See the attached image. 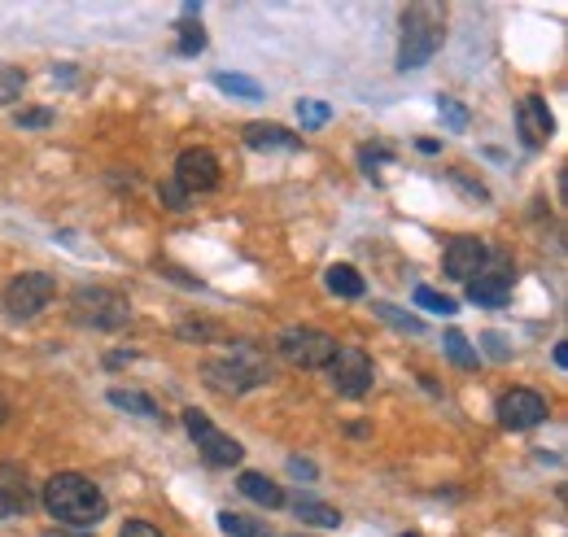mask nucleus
I'll return each instance as SVG.
<instances>
[{
  "label": "nucleus",
  "mask_w": 568,
  "mask_h": 537,
  "mask_svg": "<svg viewBox=\"0 0 568 537\" xmlns=\"http://www.w3.org/2000/svg\"><path fill=\"white\" fill-rule=\"evenodd\" d=\"M44 507L57 525H71V529H97L106 520V494L84 476V472H57L49 485H44Z\"/></svg>",
  "instance_id": "obj_1"
},
{
  "label": "nucleus",
  "mask_w": 568,
  "mask_h": 537,
  "mask_svg": "<svg viewBox=\"0 0 568 537\" xmlns=\"http://www.w3.org/2000/svg\"><path fill=\"white\" fill-rule=\"evenodd\" d=\"M447 18L438 4H411L403 13V40H398V71H420L442 49Z\"/></svg>",
  "instance_id": "obj_2"
},
{
  "label": "nucleus",
  "mask_w": 568,
  "mask_h": 537,
  "mask_svg": "<svg viewBox=\"0 0 568 537\" xmlns=\"http://www.w3.org/2000/svg\"><path fill=\"white\" fill-rule=\"evenodd\" d=\"M206 380L215 389H224V394H249V389L271 380V367H267V358L254 345H232L227 358H211L206 363Z\"/></svg>",
  "instance_id": "obj_3"
},
{
  "label": "nucleus",
  "mask_w": 568,
  "mask_h": 537,
  "mask_svg": "<svg viewBox=\"0 0 568 537\" xmlns=\"http://www.w3.org/2000/svg\"><path fill=\"white\" fill-rule=\"evenodd\" d=\"M276 354L289 363V367H302V372H320L329 367V358L337 354V336L320 332V327H285L276 336Z\"/></svg>",
  "instance_id": "obj_4"
},
{
  "label": "nucleus",
  "mask_w": 568,
  "mask_h": 537,
  "mask_svg": "<svg viewBox=\"0 0 568 537\" xmlns=\"http://www.w3.org/2000/svg\"><path fill=\"white\" fill-rule=\"evenodd\" d=\"M57 298V280L44 271H22L13 276V284L4 289V311L13 320H35L40 311H49V302Z\"/></svg>",
  "instance_id": "obj_5"
},
{
  "label": "nucleus",
  "mask_w": 568,
  "mask_h": 537,
  "mask_svg": "<svg viewBox=\"0 0 568 537\" xmlns=\"http://www.w3.org/2000/svg\"><path fill=\"white\" fill-rule=\"evenodd\" d=\"M329 380L345 398H363L376 385V367L358 345H337V354L329 358Z\"/></svg>",
  "instance_id": "obj_6"
},
{
  "label": "nucleus",
  "mask_w": 568,
  "mask_h": 537,
  "mask_svg": "<svg viewBox=\"0 0 568 537\" xmlns=\"http://www.w3.org/2000/svg\"><path fill=\"white\" fill-rule=\"evenodd\" d=\"M75 311H79V320L84 323L106 327V332H118V327L131 323L127 298L114 293V289H79V293H75Z\"/></svg>",
  "instance_id": "obj_7"
},
{
  "label": "nucleus",
  "mask_w": 568,
  "mask_h": 537,
  "mask_svg": "<svg viewBox=\"0 0 568 537\" xmlns=\"http://www.w3.org/2000/svg\"><path fill=\"white\" fill-rule=\"evenodd\" d=\"M184 429H189V437L197 441V450H202V459H206L211 468H232V463H240V454H245L240 441L215 429L202 411H184Z\"/></svg>",
  "instance_id": "obj_8"
},
{
  "label": "nucleus",
  "mask_w": 568,
  "mask_h": 537,
  "mask_svg": "<svg viewBox=\"0 0 568 537\" xmlns=\"http://www.w3.org/2000/svg\"><path fill=\"white\" fill-rule=\"evenodd\" d=\"M512 284H516L512 262H507L503 254H490L485 267L468 280V298H472L476 307H503V302L512 298Z\"/></svg>",
  "instance_id": "obj_9"
},
{
  "label": "nucleus",
  "mask_w": 568,
  "mask_h": 537,
  "mask_svg": "<svg viewBox=\"0 0 568 537\" xmlns=\"http://www.w3.org/2000/svg\"><path fill=\"white\" fill-rule=\"evenodd\" d=\"M547 398L538 389H512L499 398V425L512 432H525V429H538L547 420Z\"/></svg>",
  "instance_id": "obj_10"
},
{
  "label": "nucleus",
  "mask_w": 568,
  "mask_h": 537,
  "mask_svg": "<svg viewBox=\"0 0 568 537\" xmlns=\"http://www.w3.org/2000/svg\"><path fill=\"white\" fill-rule=\"evenodd\" d=\"M175 184L193 197V193H211L219 189V158L211 149H184L175 158Z\"/></svg>",
  "instance_id": "obj_11"
},
{
  "label": "nucleus",
  "mask_w": 568,
  "mask_h": 537,
  "mask_svg": "<svg viewBox=\"0 0 568 537\" xmlns=\"http://www.w3.org/2000/svg\"><path fill=\"white\" fill-rule=\"evenodd\" d=\"M485 258H490L485 240H476V236H454L451 245H447V254H442V267H447V276H451V280L468 284V280L485 267Z\"/></svg>",
  "instance_id": "obj_12"
},
{
  "label": "nucleus",
  "mask_w": 568,
  "mask_h": 537,
  "mask_svg": "<svg viewBox=\"0 0 568 537\" xmlns=\"http://www.w3.org/2000/svg\"><path fill=\"white\" fill-rule=\"evenodd\" d=\"M516 127H521V140L529 144V149H543L551 136H556V118H551V109L543 97H525L521 106H516Z\"/></svg>",
  "instance_id": "obj_13"
},
{
  "label": "nucleus",
  "mask_w": 568,
  "mask_h": 537,
  "mask_svg": "<svg viewBox=\"0 0 568 537\" xmlns=\"http://www.w3.org/2000/svg\"><path fill=\"white\" fill-rule=\"evenodd\" d=\"M31 503H35V494H31L26 472L18 463H0V516H18Z\"/></svg>",
  "instance_id": "obj_14"
},
{
  "label": "nucleus",
  "mask_w": 568,
  "mask_h": 537,
  "mask_svg": "<svg viewBox=\"0 0 568 537\" xmlns=\"http://www.w3.org/2000/svg\"><path fill=\"white\" fill-rule=\"evenodd\" d=\"M245 144L249 149H298L302 140L289 127H280V122H249L245 127Z\"/></svg>",
  "instance_id": "obj_15"
},
{
  "label": "nucleus",
  "mask_w": 568,
  "mask_h": 537,
  "mask_svg": "<svg viewBox=\"0 0 568 537\" xmlns=\"http://www.w3.org/2000/svg\"><path fill=\"white\" fill-rule=\"evenodd\" d=\"M236 490L249 498V503H262V507H280L285 503V490L276 481H267L262 472H240L236 476Z\"/></svg>",
  "instance_id": "obj_16"
},
{
  "label": "nucleus",
  "mask_w": 568,
  "mask_h": 537,
  "mask_svg": "<svg viewBox=\"0 0 568 537\" xmlns=\"http://www.w3.org/2000/svg\"><path fill=\"white\" fill-rule=\"evenodd\" d=\"M324 284H329L337 298H345V302H354V298H363V293H367L363 276H358L354 267H345V262H337V267H329V271H324Z\"/></svg>",
  "instance_id": "obj_17"
},
{
  "label": "nucleus",
  "mask_w": 568,
  "mask_h": 537,
  "mask_svg": "<svg viewBox=\"0 0 568 537\" xmlns=\"http://www.w3.org/2000/svg\"><path fill=\"white\" fill-rule=\"evenodd\" d=\"M110 407L131 411V416H144V420H158V416H162L158 402H153L149 394H140V389H110Z\"/></svg>",
  "instance_id": "obj_18"
},
{
  "label": "nucleus",
  "mask_w": 568,
  "mask_h": 537,
  "mask_svg": "<svg viewBox=\"0 0 568 537\" xmlns=\"http://www.w3.org/2000/svg\"><path fill=\"white\" fill-rule=\"evenodd\" d=\"M293 516H298V520H307V525H315V529H337L341 525V512L324 507V503H315V498H298V503H293Z\"/></svg>",
  "instance_id": "obj_19"
},
{
  "label": "nucleus",
  "mask_w": 568,
  "mask_h": 537,
  "mask_svg": "<svg viewBox=\"0 0 568 537\" xmlns=\"http://www.w3.org/2000/svg\"><path fill=\"white\" fill-rule=\"evenodd\" d=\"M219 529L227 537H271L267 520H254V516H240V512H224L219 516Z\"/></svg>",
  "instance_id": "obj_20"
},
{
  "label": "nucleus",
  "mask_w": 568,
  "mask_h": 537,
  "mask_svg": "<svg viewBox=\"0 0 568 537\" xmlns=\"http://www.w3.org/2000/svg\"><path fill=\"white\" fill-rule=\"evenodd\" d=\"M215 88H219V93H232V97H245V101H258V97H262V84H254V79H245V75H227V71L215 75Z\"/></svg>",
  "instance_id": "obj_21"
},
{
  "label": "nucleus",
  "mask_w": 568,
  "mask_h": 537,
  "mask_svg": "<svg viewBox=\"0 0 568 537\" xmlns=\"http://www.w3.org/2000/svg\"><path fill=\"white\" fill-rule=\"evenodd\" d=\"M447 358H451L454 367H463V372H472L481 354H476V350L468 345V336H463V332H447Z\"/></svg>",
  "instance_id": "obj_22"
},
{
  "label": "nucleus",
  "mask_w": 568,
  "mask_h": 537,
  "mask_svg": "<svg viewBox=\"0 0 568 537\" xmlns=\"http://www.w3.org/2000/svg\"><path fill=\"white\" fill-rule=\"evenodd\" d=\"M26 88V75L18 66H0V106H13Z\"/></svg>",
  "instance_id": "obj_23"
},
{
  "label": "nucleus",
  "mask_w": 568,
  "mask_h": 537,
  "mask_svg": "<svg viewBox=\"0 0 568 537\" xmlns=\"http://www.w3.org/2000/svg\"><path fill=\"white\" fill-rule=\"evenodd\" d=\"M416 307H425V311H433V315H454L451 298H442V293H438V289H429V284H420V289H416Z\"/></svg>",
  "instance_id": "obj_24"
},
{
  "label": "nucleus",
  "mask_w": 568,
  "mask_h": 537,
  "mask_svg": "<svg viewBox=\"0 0 568 537\" xmlns=\"http://www.w3.org/2000/svg\"><path fill=\"white\" fill-rule=\"evenodd\" d=\"M184 57H197L202 49H206V35H202V26H193V22H180V44H175Z\"/></svg>",
  "instance_id": "obj_25"
},
{
  "label": "nucleus",
  "mask_w": 568,
  "mask_h": 537,
  "mask_svg": "<svg viewBox=\"0 0 568 537\" xmlns=\"http://www.w3.org/2000/svg\"><path fill=\"white\" fill-rule=\"evenodd\" d=\"M158 197H162V206H167V211H175V215H184V211L193 206V197H189V193H184L175 180H167V184L158 189Z\"/></svg>",
  "instance_id": "obj_26"
},
{
  "label": "nucleus",
  "mask_w": 568,
  "mask_h": 537,
  "mask_svg": "<svg viewBox=\"0 0 568 537\" xmlns=\"http://www.w3.org/2000/svg\"><path fill=\"white\" fill-rule=\"evenodd\" d=\"M298 118H302V127H324L333 118V109L324 101H298Z\"/></svg>",
  "instance_id": "obj_27"
},
{
  "label": "nucleus",
  "mask_w": 568,
  "mask_h": 537,
  "mask_svg": "<svg viewBox=\"0 0 568 537\" xmlns=\"http://www.w3.org/2000/svg\"><path fill=\"white\" fill-rule=\"evenodd\" d=\"M438 114L447 118V127H451V131H463V127H468V109L459 106V101H451V97H442V101H438Z\"/></svg>",
  "instance_id": "obj_28"
},
{
  "label": "nucleus",
  "mask_w": 568,
  "mask_h": 537,
  "mask_svg": "<svg viewBox=\"0 0 568 537\" xmlns=\"http://www.w3.org/2000/svg\"><path fill=\"white\" fill-rule=\"evenodd\" d=\"M376 315L389 320L394 327H403V332H425V323L416 320V315H403V311H394V307H376Z\"/></svg>",
  "instance_id": "obj_29"
},
{
  "label": "nucleus",
  "mask_w": 568,
  "mask_h": 537,
  "mask_svg": "<svg viewBox=\"0 0 568 537\" xmlns=\"http://www.w3.org/2000/svg\"><path fill=\"white\" fill-rule=\"evenodd\" d=\"M485 350H490V358H512V350H507V336H499V332H485Z\"/></svg>",
  "instance_id": "obj_30"
},
{
  "label": "nucleus",
  "mask_w": 568,
  "mask_h": 537,
  "mask_svg": "<svg viewBox=\"0 0 568 537\" xmlns=\"http://www.w3.org/2000/svg\"><path fill=\"white\" fill-rule=\"evenodd\" d=\"M118 537H162V529H153L149 520H127V525H122V534H118Z\"/></svg>",
  "instance_id": "obj_31"
},
{
  "label": "nucleus",
  "mask_w": 568,
  "mask_h": 537,
  "mask_svg": "<svg viewBox=\"0 0 568 537\" xmlns=\"http://www.w3.org/2000/svg\"><path fill=\"white\" fill-rule=\"evenodd\" d=\"M49 109H31V114H18V127H49Z\"/></svg>",
  "instance_id": "obj_32"
},
{
  "label": "nucleus",
  "mask_w": 568,
  "mask_h": 537,
  "mask_svg": "<svg viewBox=\"0 0 568 537\" xmlns=\"http://www.w3.org/2000/svg\"><path fill=\"white\" fill-rule=\"evenodd\" d=\"M289 472H293V476H315V463H302V459H289Z\"/></svg>",
  "instance_id": "obj_33"
},
{
  "label": "nucleus",
  "mask_w": 568,
  "mask_h": 537,
  "mask_svg": "<svg viewBox=\"0 0 568 537\" xmlns=\"http://www.w3.org/2000/svg\"><path fill=\"white\" fill-rule=\"evenodd\" d=\"M9 416H13V411H9V402H4V398H0V429H4V425H9Z\"/></svg>",
  "instance_id": "obj_34"
},
{
  "label": "nucleus",
  "mask_w": 568,
  "mask_h": 537,
  "mask_svg": "<svg viewBox=\"0 0 568 537\" xmlns=\"http://www.w3.org/2000/svg\"><path fill=\"white\" fill-rule=\"evenodd\" d=\"M403 537H416V534H403Z\"/></svg>",
  "instance_id": "obj_35"
},
{
  "label": "nucleus",
  "mask_w": 568,
  "mask_h": 537,
  "mask_svg": "<svg viewBox=\"0 0 568 537\" xmlns=\"http://www.w3.org/2000/svg\"><path fill=\"white\" fill-rule=\"evenodd\" d=\"M289 537H302V534H289Z\"/></svg>",
  "instance_id": "obj_36"
}]
</instances>
